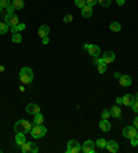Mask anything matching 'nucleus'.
Returning a JSON list of instances; mask_svg holds the SVG:
<instances>
[{"mask_svg": "<svg viewBox=\"0 0 138 153\" xmlns=\"http://www.w3.org/2000/svg\"><path fill=\"white\" fill-rule=\"evenodd\" d=\"M95 145L98 146L99 149H104V148L106 146V141H105L104 138H99V139H97V142H95Z\"/></svg>", "mask_w": 138, "mask_h": 153, "instance_id": "b1692460", "label": "nucleus"}, {"mask_svg": "<svg viewBox=\"0 0 138 153\" xmlns=\"http://www.w3.org/2000/svg\"><path fill=\"white\" fill-rule=\"evenodd\" d=\"M42 42H43V44H48V43H50L48 36H46V37H42Z\"/></svg>", "mask_w": 138, "mask_h": 153, "instance_id": "58836bf2", "label": "nucleus"}, {"mask_svg": "<svg viewBox=\"0 0 138 153\" xmlns=\"http://www.w3.org/2000/svg\"><path fill=\"white\" fill-rule=\"evenodd\" d=\"M95 142H93L91 139H87L86 142L82 145V152L84 153H94L95 152Z\"/></svg>", "mask_w": 138, "mask_h": 153, "instance_id": "423d86ee", "label": "nucleus"}, {"mask_svg": "<svg viewBox=\"0 0 138 153\" xmlns=\"http://www.w3.org/2000/svg\"><path fill=\"white\" fill-rule=\"evenodd\" d=\"M115 58H116V55H115L113 51H105V53L102 54V59H104V62H105L106 65L112 64L113 61H115Z\"/></svg>", "mask_w": 138, "mask_h": 153, "instance_id": "6e6552de", "label": "nucleus"}, {"mask_svg": "<svg viewBox=\"0 0 138 153\" xmlns=\"http://www.w3.org/2000/svg\"><path fill=\"white\" fill-rule=\"evenodd\" d=\"M102 62H104V59H102V58H99V57H97V58H94V59H93V64L97 65V66H98L99 64H102Z\"/></svg>", "mask_w": 138, "mask_h": 153, "instance_id": "473e14b6", "label": "nucleus"}, {"mask_svg": "<svg viewBox=\"0 0 138 153\" xmlns=\"http://www.w3.org/2000/svg\"><path fill=\"white\" fill-rule=\"evenodd\" d=\"M98 3L101 4L102 7H109L112 4V0H98Z\"/></svg>", "mask_w": 138, "mask_h": 153, "instance_id": "cd10ccee", "label": "nucleus"}, {"mask_svg": "<svg viewBox=\"0 0 138 153\" xmlns=\"http://www.w3.org/2000/svg\"><path fill=\"white\" fill-rule=\"evenodd\" d=\"M46 134H47V128L44 127L43 124H35V127L30 128V135L35 139L43 138Z\"/></svg>", "mask_w": 138, "mask_h": 153, "instance_id": "7ed1b4c3", "label": "nucleus"}, {"mask_svg": "<svg viewBox=\"0 0 138 153\" xmlns=\"http://www.w3.org/2000/svg\"><path fill=\"white\" fill-rule=\"evenodd\" d=\"M30 128H32V124H30V121H28V120H18L14 124V131L15 132L26 134V132H30Z\"/></svg>", "mask_w": 138, "mask_h": 153, "instance_id": "f03ea898", "label": "nucleus"}, {"mask_svg": "<svg viewBox=\"0 0 138 153\" xmlns=\"http://www.w3.org/2000/svg\"><path fill=\"white\" fill-rule=\"evenodd\" d=\"M24 90H25V87H24V85H21V87H19V91H21V93H24Z\"/></svg>", "mask_w": 138, "mask_h": 153, "instance_id": "49530a36", "label": "nucleus"}, {"mask_svg": "<svg viewBox=\"0 0 138 153\" xmlns=\"http://www.w3.org/2000/svg\"><path fill=\"white\" fill-rule=\"evenodd\" d=\"M134 101V95H131V94H126L124 97H122V103H124L126 106H131Z\"/></svg>", "mask_w": 138, "mask_h": 153, "instance_id": "ddd939ff", "label": "nucleus"}, {"mask_svg": "<svg viewBox=\"0 0 138 153\" xmlns=\"http://www.w3.org/2000/svg\"><path fill=\"white\" fill-rule=\"evenodd\" d=\"M130 141H131V145H133V146H137L138 145V138H137V137H133V138H130Z\"/></svg>", "mask_w": 138, "mask_h": 153, "instance_id": "c9c22d12", "label": "nucleus"}, {"mask_svg": "<svg viewBox=\"0 0 138 153\" xmlns=\"http://www.w3.org/2000/svg\"><path fill=\"white\" fill-rule=\"evenodd\" d=\"M66 152H68V153H79V152H82V146H80V143L77 142V141L70 139V141L68 142Z\"/></svg>", "mask_w": 138, "mask_h": 153, "instance_id": "20e7f679", "label": "nucleus"}, {"mask_svg": "<svg viewBox=\"0 0 138 153\" xmlns=\"http://www.w3.org/2000/svg\"><path fill=\"white\" fill-rule=\"evenodd\" d=\"M43 121H44V117L40 112L35 114V119H33V123H35V124H43Z\"/></svg>", "mask_w": 138, "mask_h": 153, "instance_id": "412c9836", "label": "nucleus"}, {"mask_svg": "<svg viewBox=\"0 0 138 153\" xmlns=\"http://www.w3.org/2000/svg\"><path fill=\"white\" fill-rule=\"evenodd\" d=\"M21 152L22 153H29V142L26 141L24 145H21Z\"/></svg>", "mask_w": 138, "mask_h": 153, "instance_id": "bb28decb", "label": "nucleus"}, {"mask_svg": "<svg viewBox=\"0 0 138 153\" xmlns=\"http://www.w3.org/2000/svg\"><path fill=\"white\" fill-rule=\"evenodd\" d=\"M22 42V35L21 32L13 33V43H21Z\"/></svg>", "mask_w": 138, "mask_h": 153, "instance_id": "5701e85b", "label": "nucleus"}, {"mask_svg": "<svg viewBox=\"0 0 138 153\" xmlns=\"http://www.w3.org/2000/svg\"><path fill=\"white\" fill-rule=\"evenodd\" d=\"M134 100H135V101H138V94H135V95H134Z\"/></svg>", "mask_w": 138, "mask_h": 153, "instance_id": "09e8293b", "label": "nucleus"}, {"mask_svg": "<svg viewBox=\"0 0 138 153\" xmlns=\"http://www.w3.org/2000/svg\"><path fill=\"white\" fill-rule=\"evenodd\" d=\"M116 103H117V105H120V103H122V97H117V98H116Z\"/></svg>", "mask_w": 138, "mask_h": 153, "instance_id": "c03bdc74", "label": "nucleus"}, {"mask_svg": "<svg viewBox=\"0 0 138 153\" xmlns=\"http://www.w3.org/2000/svg\"><path fill=\"white\" fill-rule=\"evenodd\" d=\"M116 3H117V6H123V4H124V0H116Z\"/></svg>", "mask_w": 138, "mask_h": 153, "instance_id": "37998d69", "label": "nucleus"}, {"mask_svg": "<svg viewBox=\"0 0 138 153\" xmlns=\"http://www.w3.org/2000/svg\"><path fill=\"white\" fill-rule=\"evenodd\" d=\"M131 109H133V112L138 113V101H134V102H133V105H131Z\"/></svg>", "mask_w": 138, "mask_h": 153, "instance_id": "72a5a7b5", "label": "nucleus"}, {"mask_svg": "<svg viewBox=\"0 0 138 153\" xmlns=\"http://www.w3.org/2000/svg\"><path fill=\"white\" fill-rule=\"evenodd\" d=\"M111 116H113V117H116V119H119L120 116H122V109H120L119 106H112V109H111Z\"/></svg>", "mask_w": 138, "mask_h": 153, "instance_id": "a211bd4d", "label": "nucleus"}, {"mask_svg": "<svg viewBox=\"0 0 138 153\" xmlns=\"http://www.w3.org/2000/svg\"><path fill=\"white\" fill-rule=\"evenodd\" d=\"M106 149L109 150L111 153H116L117 150H119V145H117L116 141H106V146H105Z\"/></svg>", "mask_w": 138, "mask_h": 153, "instance_id": "9b49d317", "label": "nucleus"}, {"mask_svg": "<svg viewBox=\"0 0 138 153\" xmlns=\"http://www.w3.org/2000/svg\"><path fill=\"white\" fill-rule=\"evenodd\" d=\"M99 128H101L102 131L108 132L109 130H111V123H109L108 120H105V119H102V120L99 121Z\"/></svg>", "mask_w": 138, "mask_h": 153, "instance_id": "f3484780", "label": "nucleus"}, {"mask_svg": "<svg viewBox=\"0 0 138 153\" xmlns=\"http://www.w3.org/2000/svg\"><path fill=\"white\" fill-rule=\"evenodd\" d=\"M109 116H111V112H109V111H102V113H101V117H102V119L108 120Z\"/></svg>", "mask_w": 138, "mask_h": 153, "instance_id": "2f4dec72", "label": "nucleus"}, {"mask_svg": "<svg viewBox=\"0 0 138 153\" xmlns=\"http://www.w3.org/2000/svg\"><path fill=\"white\" fill-rule=\"evenodd\" d=\"M10 29H11V32H13V33L19 32V30H18V26H10Z\"/></svg>", "mask_w": 138, "mask_h": 153, "instance_id": "ea45409f", "label": "nucleus"}, {"mask_svg": "<svg viewBox=\"0 0 138 153\" xmlns=\"http://www.w3.org/2000/svg\"><path fill=\"white\" fill-rule=\"evenodd\" d=\"M82 15H83L84 18H90L91 15H93V6L86 4V6L82 8Z\"/></svg>", "mask_w": 138, "mask_h": 153, "instance_id": "4468645a", "label": "nucleus"}, {"mask_svg": "<svg viewBox=\"0 0 138 153\" xmlns=\"http://www.w3.org/2000/svg\"><path fill=\"white\" fill-rule=\"evenodd\" d=\"M109 29H111L112 32H120L122 25H120L119 22H111V24H109Z\"/></svg>", "mask_w": 138, "mask_h": 153, "instance_id": "6ab92c4d", "label": "nucleus"}, {"mask_svg": "<svg viewBox=\"0 0 138 153\" xmlns=\"http://www.w3.org/2000/svg\"><path fill=\"white\" fill-rule=\"evenodd\" d=\"M11 4L14 6L15 10H22L24 8V0H13Z\"/></svg>", "mask_w": 138, "mask_h": 153, "instance_id": "aec40b11", "label": "nucleus"}, {"mask_svg": "<svg viewBox=\"0 0 138 153\" xmlns=\"http://www.w3.org/2000/svg\"><path fill=\"white\" fill-rule=\"evenodd\" d=\"M39 152V148H37L36 143L29 142V153H37Z\"/></svg>", "mask_w": 138, "mask_h": 153, "instance_id": "393cba45", "label": "nucleus"}, {"mask_svg": "<svg viewBox=\"0 0 138 153\" xmlns=\"http://www.w3.org/2000/svg\"><path fill=\"white\" fill-rule=\"evenodd\" d=\"M105 72H106V64L102 62V64L98 65V73H105Z\"/></svg>", "mask_w": 138, "mask_h": 153, "instance_id": "c756f323", "label": "nucleus"}, {"mask_svg": "<svg viewBox=\"0 0 138 153\" xmlns=\"http://www.w3.org/2000/svg\"><path fill=\"white\" fill-rule=\"evenodd\" d=\"M1 72H4V66H3V65H0V73H1Z\"/></svg>", "mask_w": 138, "mask_h": 153, "instance_id": "de8ad7c7", "label": "nucleus"}, {"mask_svg": "<svg viewBox=\"0 0 138 153\" xmlns=\"http://www.w3.org/2000/svg\"><path fill=\"white\" fill-rule=\"evenodd\" d=\"M19 79L24 84H29L33 80V71L29 68V66H25L19 71Z\"/></svg>", "mask_w": 138, "mask_h": 153, "instance_id": "f257e3e1", "label": "nucleus"}, {"mask_svg": "<svg viewBox=\"0 0 138 153\" xmlns=\"http://www.w3.org/2000/svg\"><path fill=\"white\" fill-rule=\"evenodd\" d=\"M113 76H115V77H116V79H119V77H120V76H122V75H120L119 72H116V73H115V75H113Z\"/></svg>", "mask_w": 138, "mask_h": 153, "instance_id": "a18cd8bd", "label": "nucleus"}, {"mask_svg": "<svg viewBox=\"0 0 138 153\" xmlns=\"http://www.w3.org/2000/svg\"><path fill=\"white\" fill-rule=\"evenodd\" d=\"M8 29H10V25H8V24H6V22H0V35L7 33Z\"/></svg>", "mask_w": 138, "mask_h": 153, "instance_id": "4be33fe9", "label": "nucleus"}, {"mask_svg": "<svg viewBox=\"0 0 138 153\" xmlns=\"http://www.w3.org/2000/svg\"><path fill=\"white\" fill-rule=\"evenodd\" d=\"M134 127H135V128H137V130H138V116H137V117L134 119Z\"/></svg>", "mask_w": 138, "mask_h": 153, "instance_id": "79ce46f5", "label": "nucleus"}, {"mask_svg": "<svg viewBox=\"0 0 138 153\" xmlns=\"http://www.w3.org/2000/svg\"><path fill=\"white\" fill-rule=\"evenodd\" d=\"M1 11H3V8H1V7H0V14H1Z\"/></svg>", "mask_w": 138, "mask_h": 153, "instance_id": "8fccbe9b", "label": "nucleus"}, {"mask_svg": "<svg viewBox=\"0 0 138 153\" xmlns=\"http://www.w3.org/2000/svg\"><path fill=\"white\" fill-rule=\"evenodd\" d=\"M4 22L8 24L10 26H17L19 24V18L15 14H6L4 15Z\"/></svg>", "mask_w": 138, "mask_h": 153, "instance_id": "39448f33", "label": "nucleus"}, {"mask_svg": "<svg viewBox=\"0 0 138 153\" xmlns=\"http://www.w3.org/2000/svg\"><path fill=\"white\" fill-rule=\"evenodd\" d=\"M10 4H11V0H0V7L1 8L8 7Z\"/></svg>", "mask_w": 138, "mask_h": 153, "instance_id": "c85d7f7f", "label": "nucleus"}, {"mask_svg": "<svg viewBox=\"0 0 138 153\" xmlns=\"http://www.w3.org/2000/svg\"><path fill=\"white\" fill-rule=\"evenodd\" d=\"M75 6H76V7H79L80 10H82V8L86 6V0H75Z\"/></svg>", "mask_w": 138, "mask_h": 153, "instance_id": "a878e982", "label": "nucleus"}, {"mask_svg": "<svg viewBox=\"0 0 138 153\" xmlns=\"http://www.w3.org/2000/svg\"><path fill=\"white\" fill-rule=\"evenodd\" d=\"M88 47H90V44H88V43H84V44H83V50L87 51V50H88Z\"/></svg>", "mask_w": 138, "mask_h": 153, "instance_id": "a19ab883", "label": "nucleus"}, {"mask_svg": "<svg viewBox=\"0 0 138 153\" xmlns=\"http://www.w3.org/2000/svg\"><path fill=\"white\" fill-rule=\"evenodd\" d=\"M6 10H7V14H14V6H13V4H10V6H8V7H6Z\"/></svg>", "mask_w": 138, "mask_h": 153, "instance_id": "f704fd0d", "label": "nucleus"}, {"mask_svg": "<svg viewBox=\"0 0 138 153\" xmlns=\"http://www.w3.org/2000/svg\"><path fill=\"white\" fill-rule=\"evenodd\" d=\"M72 21H73V15L66 14L65 17H64V22H65V24H69V22H72Z\"/></svg>", "mask_w": 138, "mask_h": 153, "instance_id": "7c9ffc66", "label": "nucleus"}, {"mask_svg": "<svg viewBox=\"0 0 138 153\" xmlns=\"http://www.w3.org/2000/svg\"><path fill=\"white\" fill-rule=\"evenodd\" d=\"M88 54H90L93 58H97L101 55V48H99L97 44H90V47H88Z\"/></svg>", "mask_w": 138, "mask_h": 153, "instance_id": "1a4fd4ad", "label": "nucleus"}, {"mask_svg": "<svg viewBox=\"0 0 138 153\" xmlns=\"http://www.w3.org/2000/svg\"><path fill=\"white\" fill-rule=\"evenodd\" d=\"M17 26H18V30H19V32H22V30L25 29V24H21V22H19Z\"/></svg>", "mask_w": 138, "mask_h": 153, "instance_id": "4c0bfd02", "label": "nucleus"}, {"mask_svg": "<svg viewBox=\"0 0 138 153\" xmlns=\"http://www.w3.org/2000/svg\"><path fill=\"white\" fill-rule=\"evenodd\" d=\"M137 135V128L134 126H127V127L123 128V137L124 138H133V137Z\"/></svg>", "mask_w": 138, "mask_h": 153, "instance_id": "0eeeda50", "label": "nucleus"}, {"mask_svg": "<svg viewBox=\"0 0 138 153\" xmlns=\"http://www.w3.org/2000/svg\"><path fill=\"white\" fill-rule=\"evenodd\" d=\"M48 33H50V28L47 25H42L39 28V30H37V35L40 37H46V36H48Z\"/></svg>", "mask_w": 138, "mask_h": 153, "instance_id": "dca6fc26", "label": "nucleus"}, {"mask_svg": "<svg viewBox=\"0 0 138 153\" xmlns=\"http://www.w3.org/2000/svg\"><path fill=\"white\" fill-rule=\"evenodd\" d=\"M26 142V138H25V134H22V132H17L15 134V143L18 146L24 145Z\"/></svg>", "mask_w": 138, "mask_h": 153, "instance_id": "2eb2a0df", "label": "nucleus"}, {"mask_svg": "<svg viewBox=\"0 0 138 153\" xmlns=\"http://www.w3.org/2000/svg\"><path fill=\"white\" fill-rule=\"evenodd\" d=\"M39 112H40V106L36 105V103H28V105H26V113L35 116V114L39 113Z\"/></svg>", "mask_w": 138, "mask_h": 153, "instance_id": "9d476101", "label": "nucleus"}, {"mask_svg": "<svg viewBox=\"0 0 138 153\" xmlns=\"http://www.w3.org/2000/svg\"><path fill=\"white\" fill-rule=\"evenodd\" d=\"M135 137H137V138H138V131H137V135H135Z\"/></svg>", "mask_w": 138, "mask_h": 153, "instance_id": "3c124183", "label": "nucleus"}, {"mask_svg": "<svg viewBox=\"0 0 138 153\" xmlns=\"http://www.w3.org/2000/svg\"><path fill=\"white\" fill-rule=\"evenodd\" d=\"M119 83L123 87H128V85H131V77L128 75H122L119 77Z\"/></svg>", "mask_w": 138, "mask_h": 153, "instance_id": "f8f14e48", "label": "nucleus"}, {"mask_svg": "<svg viewBox=\"0 0 138 153\" xmlns=\"http://www.w3.org/2000/svg\"><path fill=\"white\" fill-rule=\"evenodd\" d=\"M97 3H98V0H86V4H88V6H94Z\"/></svg>", "mask_w": 138, "mask_h": 153, "instance_id": "e433bc0d", "label": "nucleus"}]
</instances>
